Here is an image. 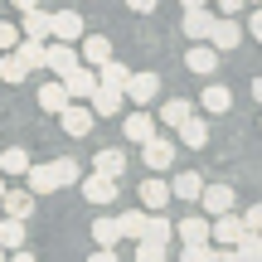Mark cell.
Segmentation results:
<instances>
[{"label":"cell","mask_w":262,"mask_h":262,"mask_svg":"<svg viewBox=\"0 0 262 262\" xmlns=\"http://www.w3.org/2000/svg\"><path fill=\"white\" fill-rule=\"evenodd\" d=\"M141 204H146V209H165L170 204V185L160 175H146V180H141Z\"/></svg>","instance_id":"obj_17"},{"label":"cell","mask_w":262,"mask_h":262,"mask_svg":"<svg viewBox=\"0 0 262 262\" xmlns=\"http://www.w3.org/2000/svg\"><path fill=\"white\" fill-rule=\"evenodd\" d=\"M29 170V150L25 146H5L0 150V175H25Z\"/></svg>","instance_id":"obj_27"},{"label":"cell","mask_w":262,"mask_h":262,"mask_svg":"<svg viewBox=\"0 0 262 262\" xmlns=\"http://www.w3.org/2000/svg\"><path fill=\"white\" fill-rule=\"evenodd\" d=\"M141 224H146V214H141V209H131V214L117 219V233H122V238H141Z\"/></svg>","instance_id":"obj_36"},{"label":"cell","mask_w":262,"mask_h":262,"mask_svg":"<svg viewBox=\"0 0 262 262\" xmlns=\"http://www.w3.org/2000/svg\"><path fill=\"white\" fill-rule=\"evenodd\" d=\"M233 253H238V262H262V233H248L243 228V238L233 243Z\"/></svg>","instance_id":"obj_30"},{"label":"cell","mask_w":262,"mask_h":262,"mask_svg":"<svg viewBox=\"0 0 262 262\" xmlns=\"http://www.w3.org/2000/svg\"><path fill=\"white\" fill-rule=\"evenodd\" d=\"M194 5H209V0H180V10H194Z\"/></svg>","instance_id":"obj_46"},{"label":"cell","mask_w":262,"mask_h":262,"mask_svg":"<svg viewBox=\"0 0 262 262\" xmlns=\"http://www.w3.org/2000/svg\"><path fill=\"white\" fill-rule=\"evenodd\" d=\"M15 44H19V29L0 19V54H5V49H15Z\"/></svg>","instance_id":"obj_39"},{"label":"cell","mask_w":262,"mask_h":262,"mask_svg":"<svg viewBox=\"0 0 262 262\" xmlns=\"http://www.w3.org/2000/svg\"><path fill=\"white\" fill-rule=\"evenodd\" d=\"M136 262H165V243H156V238H136Z\"/></svg>","instance_id":"obj_35"},{"label":"cell","mask_w":262,"mask_h":262,"mask_svg":"<svg viewBox=\"0 0 262 262\" xmlns=\"http://www.w3.org/2000/svg\"><path fill=\"white\" fill-rule=\"evenodd\" d=\"M243 5H262V0H243Z\"/></svg>","instance_id":"obj_49"},{"label":"cell","mask_w":262,"mask_h":262,"mask_svg":"<svg viewBox=\"0 0 262 262\" xmlns=\"http://www.w3.org/2000/svg\"><path fill=\"white\" fill-rule=\"evenodd\" d=\"M131 78V68L126 63H117V58H107V63H97V83H112V88H122Z\"/></svg>","instance_id":"obj_34"},{"label":"cell","mask_w":262,"mask_h":262,"mask_svg":"<svg viewBox=\"0 0 262 262\" xmlns=\"http://www.w3.org/2000/svg\"><path fill=\"white\" fill-rule=\"evenodd\" d=\"M189 112H194V102H185V97H170V102L160 107V122H165V126H180Z\"/></svg>","instance_id":"obj_32"},{"label":"cell","mask_w":262,"mask_h":262,"mask_svg":"<svg viewBox=\"0 0 262 262\" xmlns=\"http://www.w3.org/2000/svg\"><path fill=\"white\" fill-rule=\"evenodd\" d=\"M0 262H5V248H0Z\"/></svg>","instance_id":"obj_50"},{"label":"cell","mask_w":262,"mask_h":262,"mask_svg":"<svg viewBox=\"0 0 262 262\" xmlns=\"http://www.w3.org/2000/svg\"><path fill=\"white\" fill-rule=\"evenodd\" d=\"M93 170H97V175H112V180H122V175H126V156L107 146V150H97V156H93Z\"/></svg>","instance_id":"obj_21"},{"label":"cell","mask_w":262,"mask_h":262,"mask_svg":"<svg viewBox=\"0 0 262 262\" xmlns=\"http://www.w3.org/2000/svg\"><path fill=\"white\" fill-rule=\"evenodd\" d=\"M5 262H39V257L29 253V248H10V253H5Z\"/></svg>","instance_id":"obj_41"},{"label":"cell","mask_w":262,"mask_h":262,"mask_svg":"<svg viewBox=\"0 0 262 262\" xmlns=\"http://www.w3.org/2000/svg\"><path fill=\"white\" fill-rule=\"evenodd\" d=\"M117 238H122V233H117V219H93V243L97 248H117Z\"/></svg>","instance_id":"obj_31"},{"label":"cell","mask_w":262,"mask_h":262,"mask_svg":"<svg viewBox=\"0 0 262 262\" xmlns=\"http://www.w3.org/2000/svg\"><path fill=\"white\" fill-rule=\"evenodd\" d=\"M238 238H243V219L228 209V214H214V224H209V243H219V248H233Z\"/></svg>","instance_id":"obj_7"},{"label":"cell","mask_w":262,"mask_h":262,"mask_svg":"<svg viewBox=\"0 0 262 262\" xmlns=\"http://www.w3.org/2000/svg\"><path fill=\"white\" fill-rule=\"evenodd\" d=\"M49 39L78 44V39H83V15H78V10H58V15H49Z\"/></svg>","instance_id":"obj_6"},{"label":"cell","mask_w":262,"mask_h":262,"mask_svg":"<svg viewBox=\"0 0 262 262\" xmlns=\"http://www.w3.org/2000/svg\"><path fill=\"white\" fill-rule=\"evenodd\" d=\"M107 58H112V39H107V34H83V54H78V63L97 68V63H107Z\"/></svg>","instance_id":"obj_12"},{"label":"cell","mask_w":262,"mask_h":262,"mask_svg":"<svg viewBox=\"0 0 262 262\" xmlns=\"http://www.w3.org/2000/svg\"><path fill=\"white\" fill-rule=\"evenodd\" d=\"M39 5V0H15V10H34Z\"/></svg>","instance_id":"obj_47"},{"label":"cell","mask_w":262,"mask_h":262,"mask_svg":"<svg viewBox=\"0 0 262 262\" xmlns=\"http://www.w3.org/2000/svg\"><path fill=\"white\" fill-rule=\"evenodd\" d=\"M204 39L219 49V54H233V49L243 44L248 34H243V25H238L233 15H214V25H209V34H204Z\"/></svg>","instance_id":"obj_1"},{"label":"cell","mask_w":262,"mask_h":262,"mask_svg":"<svg viewBox=\"0 0 262 262\" xmlns=\"http://www.w3.org/2000/svg\"><path fill=\"white\" fill-rule=\"evenodd\" d=\"M15 54H19V63H25L29 73H44V39H19Z\"/></svg>","instance_id":"obj_24"},{"label":"cell","mask_w":262,"mask_h":262,"mask_svg":"<svg viewBox=\"0 0 262 262\" xmlns=\"http://www.w3.org/2000/svg\"><path fill=\"white\" fill-rule=\"evenodd\" d=\"M131 10H136V15H150V10H156V0H126Z\"/></svg>","instance_id":"obj_44"},{"label":"cell","mask_w":262,"mask_h":262,"mask_svg":"<svg viewBox=\"0 0 262 262\" xmlns=\"http://www.w3.org/2000/svg\"><path fill=\"white\" fill-rule=\"evenodd\" d=\"M209 253H214L209 238H204V243H185V248H180V262H209Z\"/></svg>","instance_id":"obj_37"},{"label":"cell","mask_w":262,"mask_h":262,"mask_svg":"<svg viewBox=\"0 0 262 262\" xmlns=\"http://www.w3.org/2000/svg\"><path fill=\"white\" fill-rule=\"evenodd\" d=\"M175 131H180V141H185V146H194V150H199V146H209V122H204V117H194V112H189Z\"/></svg>","instance_id":"obj_18"},{"label":"cell","mask_w":262,"mask_h":262,"mask_svg":"<svg viewBox=\"0 0 262 262\" xmlns=\"http://www.w3.org/2000/svg\"><path fill=\"white\" fill-rule=\"evenodd\" d=\"M0 204H5L10 219H29V214H34V194H29V189H5Z\"/></svg>","instance_id":"obj_20"},{"label":"cell","mask_w":262,"mask_h":262,"mask_svg":"<svg viewBox=\"0 0 262 262\" xmlns=\"http://www.w3.org/2000/svg\"><path fill=\"white\" fill-rule=\"evenodd\" d=\"M175 238H180V243H204V238H209V219L185 214V219L175 224Z\"/></svg>","instance_id":"obj_22"},{"label":"cell","mask_w":262,"mask_h":262,"mask_svg":"<svg viewBox=\"0 0 262 262\" xmlns=\"http://www.w3.org/2000/svg\"><path fill=\"white\" fill-rule=\"evenodd\" d=\"M209 262H238V253H233V248H214V253H209Z\"/></svg>","instance_id":"obj_42"},{"label":"cell","mask_w":262,"mask_h":262,"mask_svg":"<svg viewBox=\"0 0 262 262\" xmlns=\"http://www.w3.org/2000/svg\"><path fill=\"white\" fill-rule=\"evenodd\" d=\"M238 219H243V228H248V233H262V204L243 209V214H238Z\"/></svg>","instance_id":"obj_38"},{"label":"cell","mask_w":262,"mask_h":262,"mask_svg":"<svg viewBox=\"0 0 262 262\" xmlns=\"http://www.w3.org/2000/svg\"><path fill=\"white\" fill-rule=\"evenodd\" d=\"M141 156H146V170H170L175 165V141L170 136H146L141 141Z\"/></svg>","instance_id":"obj_5"},{"label":"cell","mask_w":262,"mask_h":262,"mask_svg":"<svg viewBox=\"0 0 262 262\" xmlns=\"http://www.w3.org/2000/svg\"><path fill=\"white\" fill-rule=\"evenodd\" d=\"M25 180H29V194H54V189H58L54 165H29V170H25Z\"/></svg>","instance_id":"obj_26"},{"label":"cell","mask_w":262,"mask_h":262,"mask_svg":"<svg viewBox=\"0 0 262 262\" xmlns=\"http://www.w3.org/2000/svg\"><path fill=\"white\" fill-rule=\"evenodd\" d=\"M219 5V15H238V10H243V0H214Z\"/></svg>","instance_id":"obj_43"},{"label":"cell","mask_w":262,"mask_h":262,"mask_svg":"<svg viewBox=\"0 0 262 262\" xmlns=\"http://www.w3.org/2000/svg\"><path fill=\"white\" fill-rule=\"evenodd\" d=\"M49 165H54V180H58V189H68V185H78V175H83V170H78V160H73V156H63V160H49Z\"/></svg>","instance_id":"obj_33"},{"label":"cell","mask_w":262,"mask_h":262,"mask_svg":"<svg viewBox=\"0 0 262 262\" xmlns=\"http://www.w3.org/2000/svg\"><path fill=\"white\" fill-rule=\"evenodd\" d=\"M25 238H29L25 233V219H10V214L0 219V248H5V253H10V248H25Z\"/></svg>","instance_id":"obj_28"},{"label":"cell","mask_w":262,"mask_h":262,"mask_svg":"<svg viewBox=\"0 0 262 262\" xmlns=\"http://www.w3.org/2000/svg\"><path fill=\"white\" fill-rule=\"evenodd\" d=\"M25 15V25H19V39H49V10H19Z\"/></svg>","instance_id":"obj_23"},{"label":"cell","mask_w":262,"mask_h":262,"mask_svg":"<svg viewBox=\"0 0 262 262\" xmlns=\"http://www.w3.org/2000/svg\"><path fill=\"white\" fill-rule=\"evenodd\" d=\"M185 68H189V73H214V68H219V49L214 44H194L185 54Z\"/></svg>","instance_id":"obj_16"},{"label":"cell","mask_w":262,"mask_h":262,"mask_svg":"<svg viewBox=\"0 0 262 262\" xmlns=\"http://www.w3.org/2000/svg\"><path fill=\"white\" fill-rule=\"evenodd\" d=\"M78 189H83V199H88V204H97V209L117 199V180H112V175H97V170H93L88 180L78 175Z\"/></svg>","instance_id":"obj_4"},{"label":"cell","mask_w":262,"mask_h":262,"mask_svg":"<svg viewBox=\"0 0 262 262\" xmlns=\"http://www.w3.org/2000/svg\"><path fill=\"white\" fill-rule=\"evenodd\" d=\"M58 122H63V131H68V136H88L97 117H93V107H78V102H68L63 112H58Z\"/></svg>","instance_id":"obj_11"},{"label":"cell","mask_w":262,"mask_h":262,"mask_svg":"<svg viewBox=\"0 0 262 262\" xmlns=\"http://www.w3.org/2000/svg\"><path fill=\"white\" fill-rule=\"evenodd\" d=\"M122 131H126V141H146V136H156V117L146 112V107H141V112H126V122H122Z\"/></svg>","instance_id":"obj_14"},{"label":"cell","mask_w":262,"mask_h":262,"mask_svg":"<svg viewBox=\"0 0 262 262\" xmlns=\"http://www.w3.org/2000/svg\"><path fill=\"white\" fill-rule=\"evenodd\" d=\"M88 262H117V253H112V248H97V253L88 257Z\"/></svg>","instance_id":"obj_45"},{"label":"cell","mask_w":262,"mask_h":262,"mask_svg":"<svg viewBox=\"0 0 262 262\" xmlns=\"http://www.w3.org/2000/svg\"><path fill=\"white\" fill-rule=\"evenodd\" d=\"M209 25H214V10H209V5H194V10H185V19H180V34L204 39V34H209Z\"/></svg>","instance_id":"obj_13"},{"label":"cell","mask_w":262,"mask_h":262,"mask_svg":"<svg viewBox=\"0 0 262 262\" xmlns=\"http://www.w3.org/2000/svg\"><path fill=\"white\" fill-rule=\"evenodd\" d=\"M199 107H204V112H214V117H224V112H233V93H228V88H219V83H209L204 97H199Z\"/></svg>","instance_id":"obj_19"},{"label":"cell","mask_w":262,"mask_h":262,"mask_svg":"<svg viewBox=\"0 0 262 262\" xmlns=\"http://www.w3.org/2000/svg\"><path fill=\"white\" fill-rule=\"evenodd\" d=\"M73 63H78V49L73 44H63V39L49 44V39H44V73H58V78H63Z\"/></svg>","instance_id":"obj_9"},{"label":"cell","mask_w":262,"mask_h":262,"mask_svg":"<svg viewBox=\"0 0 262 262\" xmlns=\"http://www.w3.org/2000/svg\"><path fill=\"white\" fill-rule=\"evenodd\" d=\"M122 97H131L136 107H150L160 97V73H136V68H131V78L122 83Z\"/></svg>","instance_id":"obj_2"},{"label":"cell","mask_w":262,"mask_h":262,"mask_svg":"<svg viewBox=\"0 0 262 262\" xmlns=\"http://www.w3.org/2000/svg\"><path fill=\"white\" fill-rule=\"evenodd\" d=\"M68 102H73V97H68V88L58 83V78H54V83H44V88H39V107H44V112H63Z\"/></svg>","instance_id":"obj_25"},{"label":"cell","mask_w":262,"mask_h":262,"mask_svg":"<svg viewBox=\"0 0 262 262\" xmlns=\"http://www.w3.org/2000/svg\"><path fill=\"white\" fill-rule=\"evenodd\" d=\"M0 194H5V175H0Z\"/></svg>","instance_id":"obj_48"},{"label":"cell","mask_w":262,"mask_h":262,"mask_svg":"<svg viewBox=\"0 0 262 262\" xmlns=\"http://www.w3.org/2000/svg\"><path fill=\"white\" fill-rule=\"evenodd\" d=\"M199 204H204V214H228L238 204V194H233V185H204L199 189Z\"/></svg>","instance_id":"obj_10"},{"label":"cell","mask_w":262,"mask_h":262,"mask_svg":"<svg viewBox=\"0 0 262 262\" xmlns=\"http://www.w3.org/2000/svg\"><path fill=\"white\" fill-rule=\"evenodd\" d=\"M243 34H248V39H262V10H253V15H248Z\"/></svg>","instance_id":"obj_40"},{"label":"cell","mask_w":262,"mask_h":262,"mask_svg":"<svg viewBox=\"0 0 262 262\" xmlns=\"http://www.w3.org/2000/svg\"><path fill=\"white\" fill-rule=\"evenodd\" d=\"M25 78H29V68L19 63L15 49H5V54H0V83H25Z\"/></svg>","instance_id":"obj_29"},{"label":"cell","mask_w":262,"mask_h":262,"mask_svg":"<svg viewBox=\"0 0 262 262\" xmlns=\"http://www.w3.org/2000/svg\"><path fill=\"white\" fill-rule=\"evenodd\" d=\"M58 83L68 88V97H73V102H88V97H93V88H97V68H88V63H73L63 78H58Z\"/></svg>","instance_id":"obj_3"},{"label":"cell","mask_w":262,"mask_h":262,"mask_svg":"<svg viewBox=\"0 0 262 262\" xmlns=\"http://www.w3.org/2000/svg\"><path fill=\"white\" fill-rule=\"evenodd\" d=\"M199 189H204V180H199L194 170H180V175L170 180V199H185V204H194Z\"/></svg>","instance_id":"obj_15"},{"label":"cell","mask_w":262,"mask_h":262,"mask_svg":"<svg viewBox=\"0 0 262 262\" xmlns=\"http://www.w3.org/2000/svg\"><path fill=\"white\" fill-rule=\"evenodd\" d=\"M122 88H112V83H97L93 88V97H88V107H93V117H117L122 112Z\"/></svg>","instance_id":"obj_8"}]
</instances>
